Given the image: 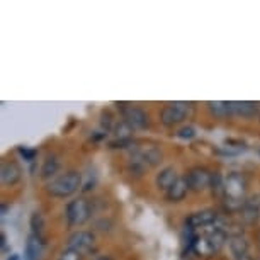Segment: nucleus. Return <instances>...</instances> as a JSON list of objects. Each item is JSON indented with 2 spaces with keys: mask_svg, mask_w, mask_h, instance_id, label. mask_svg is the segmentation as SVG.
Returning <instances> with one entry per match:
<instances>
[{
  "mask_svg": "<svg viewBox=\"0 0 260 260\" xmlns=\"http://www.w3.org/2000/svg\"><path fill=\"white\" fill-rule=\"evenodd\" d=\"M82 185V175L75 170H70L67 174L60 175V177L53 179L51 182L46 184L48 194L55 196V198H70L72 194H75Z\"/></svg>",
  "mask_w": 260,
  "mask_h": 260,
  "instance_id": "1",
  "label": "nucleus"
},
{
  "mask_svg": "<svg viewBox=\"0 0 260 260\" xmlns=\"http://www.w3.org/2000/svg\"><path fill=\"white\" fill-rule=\"evenodd\" d=\"M192 102H169L167 106H164V109L160 112V121L167 127L175 126L184 119H187L192 114Z\"/></svg>",
  "mask_w": 260,
  "mask_h": 260,
  "instance_id": "2",
  "label": "nucleus"
},
{
  "mask_svg": "<svg viewBox=\"0 0 260 260\" xmlns=\"http://www.w3.org/2000/svg\"><path fill=\"white\" fill-rule=\"evenodd\" d=\"M65 216L70 226H82L90 218V203L83 198L70 201L65 208Z\"/></svg>",
  "mask_w": 260,
  "mask_h": 260,
  "instance_id": "3",
  "label": "nucleus"
},
{
  "mask_svg": "<svg viewBox=\"0 0 260 260\" xmlns=\"http://www.w3.org/2000/svg\"><path fill=\"white\" fill-rule=\"evenodd\" d=\"M224 190H226L224 199L247 201L245 199V194H247V179L242 174H238V172H232L224 179Z\"/></svg>",
  "mask_w": 260,
  "mask_h": 260,
  "instance_id": "4",
  "label": "nucleus"
},
{
  "mask_svg": "<svg viewBox=\"0 0 260 260\" xmlns=\"http://www.w3.org/2000/svg\"><path fill=\"white\" fill-rule=\"evenodd\" d=\"M121 106V114L122 121H126L133 129H145L148 126V116L143 109L131 104H119Z\"/></svg>",
  "mask_w": 260,
  "mask_h": 260,
  "instance_id": "5",
  "label": "nucleus"
},
{
  "mask_svg": "<svg viewBox=\"0 0 260 260\" xmlns=\"http://www.w3.org/2000/svg\"><path fill=\"white\" fill-rule=\"evenodd\" d=\"M211 175L213 172H209L204 167H194L192 170H189V174L185 175V180L189 184V190L192 192H201L206 187H209L211 184Z\"/></svg>",
  "mask_w": 260,
  "mask_h": 260,
  "instance_id": "6",
  "label": "nucleus"
},
{
  "mask_svg": "<svg viewBox=\"0 0 260 260\" xmlns=\"http://www.w3.org/2000/svg\"><path fill=\"white\" fill-rule=\"evenodd\" d=\"M161 151L156 148L155 145H145V146H138L133 155H131V160H136L140 161V164H143L146 169L148 167H155L158 165L161 161Z\"/></svg>",
  "mask_w": 260,
  "mask_h": 260,
  "instance_id": "7",
  "label": "nucleus"
},
{
  "mask_svg": "<svg viewBox=\"0 0 260 260\" xmlns=\"http://www.w3.org/2000/svg\"><path fill=\"white\" fill-rule=\"evenodd\" d=\"M94 245H95V237L90 232H75L68 238L67 248H72L83 255L85 252H90L94 248Z\"/></svg>",
  "mask_w": 260,
  "mask_h": 260,
  "instance_id": "8",
  "label": "nucleus"
},
{
  "mask_svg": "<svg viewBox=\"0 0 260 260\" xmlns=\"http://www.w3.org/2000/svg\"><path fill=\"white\" fill-rule=\"evenodd\" d=\"M218 221V213L213 209H203V211H196V213L189 214L187 219H185V226L190 230L196 228H204V226H211V224H216Z\"/></svg>",
  "mask_w": 260,
  "mask_h": 260,
  "instance_id": "9",
  "label": "nucleus"
},
{
  "mask_svg": "<svg viewBox=\"0 0 260 260\" xmlns=\"http://www.w3.org/2000/svg\"><path fill=\"white\" fill-rule=\"evenodd\" d=\"M21 169L16 161H4L2 169H0V180L4 185H14L19 182L21 179Z\"/></svg>",
  "mask_w": 260,
  "mask_h": 260,
  "instance_id": "10",
  "label": "nucleus"
},
{
  "mask_svg": "<svg viewBox=\"0 0 260 260\" xmlns=\"http://www.w3.org/2000/svg\"><path fill=\"white\" fill-rule=\"evenodd\" d=\"M177 179H179V175H177V172H175L174 167H165V169H161L158 174H156L155 184H156V187H158V189L165 190V192H167L172 185L177 182Z\"/></svg>",
  "mask_w": 260,
  "mask_h": 260,
  "instance_id": "11",
  "label": "nucleus"
},
{
  "mask_svg": "<svg viewBox=\"0 0 260 260\" xmlns=\"http://www.w3.org/2000/svg\"><path fill=\"white\" fill-rule=\"evenodd\" d=\"M43 240L38 238L36 235H29L27 242H26V248H24V260H39L43 252Z\"/></svg>",
  "mask_w": 260,
  "mask_h": 260,
  "instance_id": "12",
  "label": "nucleus"
},
{
  "mask_svg": "<svg viewBox=\"0 0 260 260\" xmlns=\"http://www.w3.org/2000/svg\"><path fill=\"white\" fill-rule=\"evenodd\" d=\"M189 190V184L185 177H179L177 182H175L172 187L167 190V199L170 201V203H179V201H182L185 198V194H187Z\"/></svg>",
  "mask_w": 260,
  "mask_h": 260,
  "instance_id": "13",
  "label": "nucleus"
},
{
  "mask_svg": "<svg viewBox=\"0 0 260 260\" xmlns=\"http://www.w3.org/2000/svg\"><path fill=\"white\" fill-rule=\"evenodd\" d=\"M192 250L201 257H211L216 248L213 247V243H211V240L208 238V235H201V237H196L194 243H192Z\"/></svg>",
  "mask_w": 260,
  "mask_h": 260,
  "instance_id": "14",
  "label": "nucleus"
},
{
  "mask_svg": "<svg viewBox=\"0 0 260 260\" xmlns=\"http://www.w3.org/2000/svg\"><path fill=\"white\" fill-rule=\"evenodd\" d=\"M232 109H233V114H237V116L253 117L258 112V106L250 101H238V102H232Z\"/></svg>",
  "mask_w": 260,
  "mask_h": 260,
  "instance_id": "15",
  "label": "nucleus"
},
{
  "mask_svg": "<svg viewBox=\"0 0 260 260\" xmlns=\"http://www.w3.org/2000/svg\"><path fill=\"white\" fill-rule=\"evenodd\" d=\"M230 250H232L235 258L242 260L243 257H247L248 242L242 237V235H240V237H232V238H230Z\"/></svg>",
  "mask_w": 260,
  "mask_h": 260,
  "instance_id": "16",
  "label": "nucleus"
},
{
  "mask_svg": "<svg viewBox=\"0 0 260 260\" xmlns=\"http://www.w3.org/2000/svg\"><path fill=\"white\" fill-rule=\"evenodd\" d=\"M208 107L211 111V114L216 117H228L233 114L232 109V102H223V101H211L208 102Z\"/></svg>",
  "mask_w": 260,
  "mask_h": 260,
  "instance_id": "17",
  "label": "nucleus"
},
{
  "mask_svg": "<svg viewBox=\"0 0 260 260\" xmlns=\"http://www.w3.org/2000/svg\"><path fill=\"white\" fill-rule=\"evenodd\" d=\"M58 169H60V161L55 155H50L46 156V160L43 161V167H41V177L43 179H50L53 175L56 174Z\"/></svg>",
  "mask_w": 260,
  "mask_h": 260,
  "instance_id": "18",
  "label": "nucleus"
},
{
  "mask_svg": "<svg viewBox=\"0 0 260 260\" xmlns=\"http://www.w3.org/2000/svg\"><path fill=\"white\" fill-rule=\"evenodd\" d=\"M209 187H211V190H213L214 196L224 199V196H226V190H224V179H223V175L219 174V172H213Z\"/></svg>",
  "mask_w": 260,
  "mask_h": 260,
  "instance_id": "19",
  "label": "nucleus"
},
{
  "mask_svg": "<svg viewBox=\"0 0 260 260\" xmlns=\"http://www.w3.org/2000/svg\"><path fill=\"white\" fill-rule=\"evenodd\" d=\"M29 224H31V230H32V235H36L38 238L45 240L43 233H45V218H43L41 213H32L31 214V219H29Z\"/></svg>",
  "mask_w": 260,
  "mask_h": 260,
  "instance_id": "20",
  "label": "nucleus"
},
{
  "mask_svg": "<svg viewBox=\"0 0 260 260\" xmlns=\"http://www.w3.org/2000/svg\"><path fill=\"white\" fill-rule=\"evenodd\" d=\"M114 131H116L117 140H131L129 136H131V133H133V127L127 124L126 121H119V122L116 124Z\"/></svg>",
  "mask_w": 260,
  "mask_h": 260,
  "instance_id": "21",
  "label": "nucleus"
},
{
  "mask_svg": "<svg viewBox=\"0 0 260 260\" xmlns=\"http://www.w3.org/2000/svg\"><path fill=\"white\" fill-rule=\"evenodd\" d=\"M242 213V218H243V221L245 223H248V224H252L255 223L258 219V214H260V209L257 208H252V206H247L245 204V208L240 211Z\"/></svg>",
  "mask_w": 260,
  "mask_h": 260,
  "instance_id": "22",
  "label": "nucleus"
},
{
  "mask_svg": "<svg viewBox=\"0 0 260 260\" xmlns=\"http://www.w3.org/2000/svg\"><path fill=\"white\" fill-rule=\"evenodd\" d=\"M177 136H179V138H182V140H192L196 136V129L192 126H184V127H180V129L177 131Z\"/></svg>",
  "mask_w": 260,
  "mask_h": 260,
  "instance_id": "23",
  "label": "nucleus"
},
{
  "mask_svg": "<svg viewBox=\"0 0 260 260\" xmlns=\"http://www.w3.org/2000/svg\"><path fill=\"white\" fill-rule=\"evenodd\" d=\"M17 151H19V155H21L22 158H24V160H27V161H32L34 158H36V155H38V151H36V150L26 148V146H19Z\"/></svg>",
  "mask_w": 260,
  "mask_h": 260,
  "instance_id": "24",
  "label": "nucleus"
},
{
  "mask_svg": "<svg viewBox=\"0 0 260 260\" xmlns=\"http://www.w3.org/2000/svg\"><path fill=\"white\" fill-rule=\"evenodd\" d=\"M60 260H82V253H78L72 248H65L60 255Z\"/></svg>",
  "mask_w": 260,
  "mask_h": 260,
  "instance_id": "25",
  "label": "nucleus"
},
{
  "mask_svg": "<svg viewBox=\"0 0 260 260\" xmlns=\"http://www.w3.org/2000/svg\"><path fill=\"white\" fill-rule=\"evenodd\" d=\"M245 204L260 209V194H255V196H252V198H248L247 201H245Z\"/></svg>",
  "mask_w": 260,
  "mask_h": 260,
  "instance_id": "26",
  "label": "nucleus"
},
{
  "mask_svg": "<svg viewBox=\"0 0 260 260\" xmlns=\"http://www.w3.org/2000/svg\"><path fill=\"white\" fill-rule=\"evenodd\" d=\"M102 124H104L106 129H111V116L107 114V112L106 114H102Z\"/></svg>",
  "mask_w": 260,
  "mask_h": 260,
  "instance_id": "27",
  "label": "nucleus"
},
{
  "mask_svg": "<svg viewBox=\"0 0 260 260\" xmlns=\"http://www.w3.org/2000/svg\"><path fill=\"white\" fill-rule=\"evenodd\" d=\"M6 242H7L6 233H0V247H2V248H6Z\"/></svg>",
  "mask_w": 260,
  "mask_h": 260,
  "instance_id": "28",
  "label": "nucleus"
},
{
  "mask_svg": "<svg viewBox=\"0 0 260 260\" xmlns=\"http://www.w3.org/2000/svg\"><path fill=\"white\" fill-rule=\"evenodd\" d=\"M9 211V204H2V208H0V213H2V216H6Z\"/></svg>",
  "mask_w": 260,
  "mask_h": 260,
  "instance_id": "29",
  "label": "nucleus"
},
{
  "mask_svg": "<svg viewBox=\"0 0 260 260\" xmlns=\"http://www.w3.org/2000/svg\"><path fill=\"white\" fill-rule=\"evenodd\" d=\"M258 119H260V111H258Z\"/></svg>",
  "mask_w": 260,
  "mask_h": 260,
  "instance_id": "30",
  "label": "nucleus"
},
{
  "mask_svg": "<svg viewBox=\"0 0 260 260\" xmlns=\"http://www.w3.org/2000/svg\"><path fill=\"white\" fill-rule=\"evenodd\" d=\"M258 155H260V150H258Z\"/></svg>",
  "mask_w": 260,
  "mask_h": 260,
  "instance_id": "31",
  "label": "nucleus"
}]
</instances>
